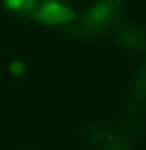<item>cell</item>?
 Listing matches in <instances>:
<instances>
[{
	"mask_svg": "<svg viewBox=\"0 0 146 150\" xmlns=\"http://www.w3.org/2000/svg\"><path fill=\"white\" fill-rule=\"evenodd\" d=\"M36 20H46V22H52V24H60V22H66V20H72L74 18V12L66 8L64 4H60L56 0H48L42 10L34 14Z\"/></svg>",
	"mask_w": 146,
	"mask_h": 150,
	"instance_id": "cell-1",
	"label": "cell"
},
{
	"mask_svg": "<svg viewBox=\"0 0 146 150\" xmlns=\"http://www.w3.org/2000/svg\"><path fill=\"white\" fill-rule=\"evenodd\" d=\"M110 4H112V0H110V2H102V4H96V6L90 10V14H88L90 22H94V24L106 22V20H108V16H112V14H110Z\"/></svg>",
	"mask_w": 146,
	"mask_h": 150,
	"instance_id": "cell-2",
	"label": "cell"
},
{
	"mask_svg": "<svg viewBox=\"0 0 146 150\" xmlns=\"http://www.w3.org/2000/svg\"><path fill=\"white\" fill-rule=\"evenodd\" d=\"M6 6H10L12 10H24V8H30V6H36L34 0H4Z\"/></svg>",
	"mask_w": 146,
	"mask_h": 150,
	"instance_id": "cell-3",
	"label": "cell"
}]
</instances>
